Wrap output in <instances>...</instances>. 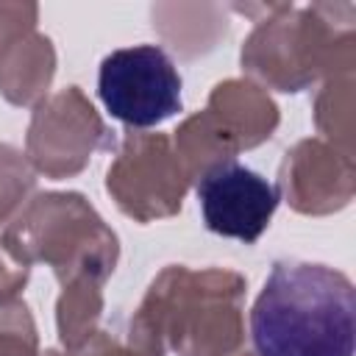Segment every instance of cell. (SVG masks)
<instances>
[{"mask_svg":"<svg viewBox=\"0 0 356 356\" xmlns=\"http://www.w3.org/2000/svg\"><path fill=\"white\" fill-rule=\"evenodd\" d=\"M97 95L114 120L153 128L181 111V75L159 44H134L100 61Z\"/></svg>","mask_w":356,"mask_h":356,"instance_id":"obj_2","label":"cell"},{"mask_svg":"<svg viewBox=\"0 0 356 356\" xmlns=\"http://www.w3.org/2000/svg\"><path fill=\"white\" fill-rule=\"evenodd\" d=\"M250 337L259 356H353L350 278L325 264L275 261L250 309Z\"/></svg>","mask_w":356,"mask_h":356,"instance_id":"obj_1","label":"cell"},{"mask_svg":"<svg viewBox=\"0 0 356 356\" xmlns=\"http://www.w3.org/2000/svg\"><path fill=\"white\" fill-rule=\"evenodd\" d=\"M278 186L236 159L217 161L197 181V203L209 231L256 242L278 209Z\"/></svg>","mask_w":356,"mask_h":356,"instance_id":"obj_3","label":"cell"}]
</instances>
